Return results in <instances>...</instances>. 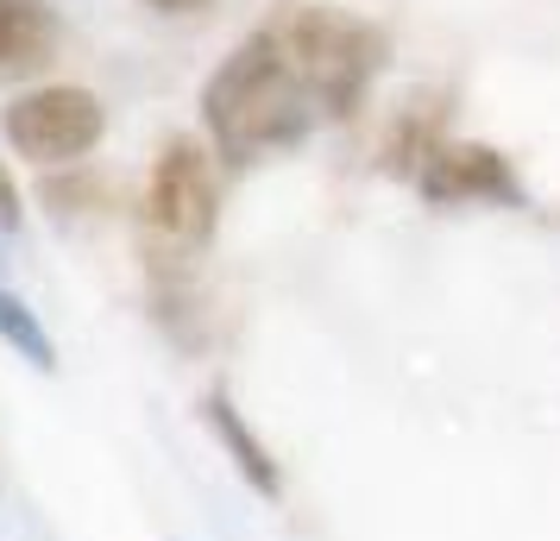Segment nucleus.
Returning <instances> with one entry per match:
<instances>
[{
  "mask_svg": "<svg viewBox=\"0 0 560 541\" xmlns=\"http://www.w3.org/2000/svg\"><path fill=\"white\" fill-rule=\"evenodd\" d=\"M384 70V32L347 7L290 0L253 26L202 89L208 145L228 170L303 145L328 120H353Z\"/></svg>",
  "mask_w": 560,
  "mask_h": 541,
  "instance_id": "1",
  "label": "nucleus"
},
{
  "mask_svg": "<svg viewBox=\"0 0 560 541\" xmlns=\"http://www.w3.org/2000/svg\"><path fill=\"white\" fill-rule=\"evenodd\" d=\"M221 221V177L214 152L196 145V132H171L145 177V227L164 252H202Z\"/></svg>",
  "mask_w": 560,
  "mask_h": 541,
  "instance_id": "2",
  "label": "nucleus"
},
{
  "mask_svg": "<svg viewBox=\"0 0 560 541\" xmlns=\"http://www.w3.org/2000/svg\"><path fill=\"white\" fill-rule=\"evenodd\" d=\"M107 132V107L95 89L82 82H45V89H26L0 107V139L13 157H32L38 170L45 164H77L102 145Z\"/></svg>",
  "mask_w": 560,
  "mask_h": 541,
  "instance_id": "3",
  "label": "nucleus"
},
{
  "mask_svg": "<svg viewBox=\"0 0 560 541\" xmlns=\"http://www.w3.org/2000/svg\"><path fill=\"white\" fill-rule=\"evenodd\" d=\"M416 196L429 208H529L516 164L479 139H441L416 170Z\"/></svg>",
  "mask_w": 560,
  "mask_h": 541,
  "instance_id": "4",
  "label": "nucleus"
},
{
  "mask_svg": "<svg viewBox=\"0 0 560 541\" xmlns=\"http://www.w3.org/2000/svg\"><path fill=\"white\" fill-rule=\"evenodd\" d=\"M202 422H208V435L228 447L233 472H240V479H246L258 497H265V504H278V497H283V466H278V454L265 447V435H258L246 415L233 410V397H228L221 385L202 397Z\"/></svg>",
  "mask_w": 560,
  "mask_h": 541,
  "instance_id": "5",
  "label": "nucleus"
},
{
  "mask_svg": "<svg viewBox=\"0 0 560 541\" xmlns=\"http://www.w3.org/2000/svg\"><path fill=\"white\" fill-rule=\"evenodd\" d=\"M63 45L51 0H0V82L38 77Z\"/></svg>",
  "mask_w": 560,
  "mask_h": 541,
  "instance_id": "6",
  "label": "nucleus"
},
{
  "mask_svg": "<svg viewBox=\"0 0 560 541\" xmlns=\"http://www.w3.org/2000/svg\"><path fill=\"white\" fill-rule=\"evenodd\" d=\"M441 107H447L441 95H416V102L397 114V127H390V139H384V170H390V177H409V183H416L422 157H429L434 145L447 139V132H441Z\"/></svg>",
  "mask_w": 560,
  "mask_h": 541,
  "instance_id": "7",
  "label": "nucleus"
},
{
  "mask_svg": "<svg viewBox=\"0 0 560 541\" xmlns=\"http://www.w3.org/2000/svg\"><path fill=\"white\" fill-rule=\"evenodd\" d=\"M0 340H7V346H13L26 365H38V372H57V340L45 334V321H38V315H32L7 284H0Z\"/></svg>",
  "mask_w": 560,
  "mask_h": 541,
  "instance_id": "8",
  "label": "nucleus"
},
{
  "mask_svg": "<svg viewBox=\"0 0 560 541\" xmlns=\"http://www.w3.org/2000/svg\"><path fill=\"white\" fill-rule=\"evenodd\" d=\"M20 221H26V208H20V183H13L7 157H0V233H20Z\"/></svg>",
  "mask_w": 560,
  "mask_h": 541,
  "instance_id": "9",
  "label": "nucleus"
},
{
  "mask_svg": "<svg viewBox=\"0 0 560 541\" xmlns=\"http://www.w3.org/2000/svg\"><path fill=\"white\" fill-rule=\"evenodd\" d=\"M145 7H158V13H202L214 0H145Z\"/></svg>",
  "mask_w": 560,
  "mask_h": 541,
  "instance_id": "10",
  "label": "nucleus"
}]
</instances>
